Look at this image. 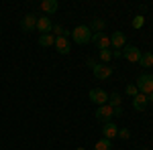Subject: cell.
I'll use <instances>...</instances> for the list:
<instances>
[{
	"instance_id": "cell-1",
	"label": "cell",
	"mask_w": 153,
	"mask_h": 150,
	"mask_svg": "<svg viewBox=\"0 0 153 150\" xmlns=\"http://www.w3.org/2000/svg\"><path fill=\"white\" fill-rule=\"evenodd\" d=\"M70 35H71V39H74L78 45H88V43H92V31H90L88 24H80V26H76Z\"/></svg>"
},
{
	"instance_id": "cell-2",
	"label": "cell",
	"mask_w": 153,
	"mask_h": 150,
	"mask_svg": "<svg viewBox=\"0 0 153 150\" xmlns=\"http://www.w3.org/2000/svg\"><path fill=\"white\" fill-rule=\"evenodd\" d=\"M137 89H139V93H143V95H151L153 93V75H149V73H143V75H139L137 77Z\"/></svg>"
},
{
	"instance_id": "cell-3",
	"label": "cell",
	"mask_w": 153,
	"mask_h": 150,
	"mask_svg": "<svg viewBox=\"0 0 153 150\" xmlns=\"http://www.w3.org/2000/svg\"><path fill=\"white\" fill-rule=\"evenodd\" d=\"M96 120L100 122V124H108L112 118H114V108L110 104H104V105H98V110H96Z\"/></svg>"
},
{
	"instance_id": "cell-4",
	"label": "cell",
	"mask_w": 153,
	"mask_h": 150,
	"mask_svg": "<svg viewBox=\"0 0 153 150\" xmlns=\"http://www.w3.org/2000/svg\"><path fill=\"white\" fill-rule=\"evenodd\" d=\"M120 53L129 63H139V59H141V49H137L135 45H125L120 49Z\"/></svg>"
},
{
	"instance_id": "cell-5",
	"label": "cell",
	"mask_w": 153,
	"mask_h": 150,
	"mask_svg": "<svg viewBox=\"0 0 153 150\" xmlns=\"http://www.w3.org/2000/svg\"><path fill=\"white\" fill-rule=\"evenodd\" d=\"M88 97H90V102H94V104H98V105L108 104V93H106L104 89H100V87H94V89H90Z\"/></svg>"
},
{
	"instance_id": "cell-6",
	"label": "cell",
	"mask_w": 153,
	"mask_h": 150,
	"mask_svg": "<svg viewBox=\"0 0 153 150\" xmlns=\"http://www.w3.org/2000/svg\"><path fill=\"white\" fill-rule=\"evenodd\" d=\"M92 43L96 45V49L104 51V49H110V37L106 33H94L92 35Z\"/></svg>"
},
{
	"instance_id": "cell-7",
	"label": "cell",
	"mask_w": 153,
	"mask_h": 150,
	"mask_svg": "<svg viewBox=\"0 0 153 150\" xmlns=\"http://www.w3.org/2000/svg\"><path fill=\"white\" fill-rule=\"evenodd\" d=\"M21 29L25 33H33L37 29V16L35 14H25L23 20H21Z\"/></svg>"
},
{
	"instance_id": "cell-8",
	"label": "cell",
	"mask_w": 153,
	"mask_h": 150,
	"mask_svg": "<svg viewBox=\"0 0 153 150\" xmlns=\"http://www.w3.org/2000/svg\"><path fill=\"white\" fill-rule=\"evenodd\" d=\"M92 71H94L96 79H108V77L112 75V67H110V65H98V63H96L94 67H92Z\"/></svg>"
},
{
	"instance_id": "cell-9",
	"label": "cell",
	"mask_w": 153,
	"mask_h": 150,
	"mask_svg": "<svg viewBox=\"0 0 153 150\" xmlns=\"http://www.w3.org/2000/svg\"><path fill=\"white\" fill-rule=\"evenodd\" d=\"M51 29H53V23L49 20V16H39V18H37V31H39L41 35H49Z\"/></svg>"
},
{
	"instance_id": "cell-10",
	"label": "cell",
	"mask_w": 153,
	"mask_h": 150,
	"mask_svg": "<svg viewBox=\"0 0 153 150\" xmlns=\"http://www.w3.org/2000/svg\"><path fill=\"white\" fill-rule=\"evenodd\" d=\"M55 49H57V53H61V55H68L71 51V45L70 41H68V37H55Z\"/></svg>"
},
{
	"instance_id": "cell-11",
	"label": "cell",
	"mask_w": 153,
	"mask_h": 150,
	"mask_svg": "<svg viewBox=\"0 0 153 150\" xmlns=\"http://www.w3.org/2000/svg\"><path fill=\"white\" fill-rule=\"evenodd\" d=\"M125 45H127V37H125V33L117 31L114 35H110V49H123Z\"/></svg>"
},
{
	"instance_id": "cell-12",
	"label": "cell",
	"mask_w": 153,
	"mask_h": 150,
	"mask_svg": "<svg viewBox=\"0 0 153 150\" xmlns=\"http://www.w3.org/2000/svg\"><path fill=\"white\" fill-rule=\"evenodd\" d=\"M117 134H118V128L114 126L112 122H108V124H104V126H102V136H104L106 140L117 138Z\"/></svg>"
},
{
	"instance_id": "cell-13",
	"label": "cell",
	"mask_w": 153,
	"mask_h": 150,
	"mask_svg": "<svg viewBox=\"0 0 153 150\" xmlns=\"http://www.w3.org/2000/svg\"><path fill=\"white\" fill-rule=\"evenodd\" d=\"M147 95H143V93H139V95H135L133 97V108L137 110V112H145V108H147Z\"/></svg>"
},
{
	"instance_id": "cell-14",
	"label": "cell",
	"mask_w": 153,
	"mask_h": 150,
	"mask_svg": "<svg viewBox=\"0 0 153 150\" xmlns=\"http://www.w3.org/2000/svg\"><path fill=\"white\" fill-rule=\"evenodd\" d=\"M57 8H59L57 0H43L41 2V10L45 14H53V12H57Z\"/></svg>"
},
{
	"instance_id": "cell-15",
	"label": "cell",
	"mask_w": 153,
	"mask_h": 150,
	"mask_svg": "<svg viewBox=\"0 0 153 150\" xmlns=\"http://www.w3.org/2000/svg\"><path fill=\"white\" fill-rule=\"evenodd\" d=\"M88 26H90L92 35H94V33H102V31L106 29V20H102V18H94V20L88 24Z\"/></svg>"
},
{
	"instance_id": "cell-16",
	"label": "cell",
	"mask_w": 153,
	"mask_h": 150,
	"mask_svg": "<svg viewBox=\"0 0 153 150\" xmlns=\"http://www.w3.org/2000/svg\"><path fill=\"white\" fill-rule=\"evenodd\" d=\"M39 45L41 47H53L55 45V37L51 35V33H49V35H39Z\"/></svg>"
},
{
	"instance_id": "cell-17",
	"label": "cell",
	"mask_w": 153,
	"mask_h": 150,
	"mask_svg": "<svg viewBox=\"0 0 153 150\" xmlns=\"http://www.w3.org/2000/svg\"><path fill=\"white\" fill-rule=\"evenodd\" d=\"M139 65L145 67V69H149L153 67V53H141V59H139Z\"/></svg>"
},
{
	"instance_id": "cell-18",
	"label": "cell",
	"mask_w": 153,
	"mask_h": 150,
	"mask_svg": "<svg viewBox=\"0 0 153 150\" xmlns=\"http://www.w3.org/2000/svg\"><path fill=\"white\" fill-rule=\"evenodd\" d=\"M108 104L112 105V108H120V104H123V97H120V93L112 91L110 95H108Z\"/></svg>"
},
{
	"instance_id": "cell-19",
	"label": "cell",
	"mask_w": 153,
	"mask_h": 150,
	"mask_svg": "<svg viewBox=\"0 0 153 150\" xmlns=\"http://www.w3.org/2000/svg\"><path fill=\"white\" fill-rule=\"evenodd\" d=\"M94 150H112V140H106V138L98 140L96 146H94Z\"/></svg>"
},
{
	"instance_id": "cell-20",
	"label": "cell",
	"mask_w": 153,
	"mask_h": 150,
	"mask_svg": "<svg viewBox=\"0 0 153 150\" xmlns=\"http://www.w3.org/2000/svg\"><path fill=\"white\" fill-rule=\"evenodd\" d=\"M100 61H102V65H108V63L112 61V49H104V51H100Z\"/></svg>"
},
{
	"instance_id": "cell-21",
	"label": "cell",
	"mask_w": 153,
	"mask_h": 150,
	"mask_svg": "<svg viewBox=\"0 0 153 150\" xmlns=\"http://www.w3.org/2000/svg\"><path fill=\"white\" fill-rule=\"evenodd\" d=\"M143 23H145V16H143V14H137V16H135V18H133V29H141L143 26Z\"/></svg>"
},
{
	"instance_id": "cell-22",
	"label": "cell",
	"mask_w": 153,
	"mask_h": 150,
	"mask_svg": "<svg viewBox=\"0 0 153 150\" xmlns=\"http://www.w3.org/2000/svg\"><path fill=\"white\" fill-rule=\"evenodd\" d=\"M127 95H131V97H135V95H139V89H137V85H133V83H129L127 85Z\"/></svg>"
},
{
	"instance_id": "cell-23",
	"label": "cell",
	"mask_w": 153,
	"mask_h": 150,
	"mask_svg": "<svg viewBox=\"0 0 153 150\" xmlns=\"http://www.w3.org/2000/svg\"><path fill=\"white\" fill-rule=\"evenodd\" d=\"M117 136H118V138H123V140H129L131 138V130H127V128H118Z\"/></svg>"
},
{
	"instance_id": "cell-24",
	"label": "cell",
	"mask_w": 153,
	"mask_h": 150,
	"mask_svg": "<svg viewBox=\"0 0 153 150\" xmlns=\"http://www.w3.org/2000/svg\"><path fill=\"white\" fill-rule=\"evenodd\" d=\"M114 116H123V108H114Z\"/></svg>"
},
{
	"instance_id": "cell-25",
	"label": "cell",
	"mask_w": 153,
	"mask_h": 150,
	"mask_svg": "<svg viewBox=\"0 0 153 150\" xmlns=\"http://www.w3.org/2000/svg\"><path fill=\"white\" fill-rule=\"evenodd\" d=\"M112 57L118 59V57H123V53H120V51H114V53H112Z\"/></svg>"
},
{
	"instance_id": "cell-26",
	"label": "cell",
	"mask_w": 153,
	"mask_h": 150,
	"mask_svg": "<svg viewBox=\"0 0 153 150\" xmlns=\"http://www.w3.org/2000/svg\"><path fill=\"white\" fill-rule=\"evenodd\" d=\"M149 100H151V104H153V93H151V95H149Z\"/></svg>"
},
{
	"instance_id": "cell-27",
	"label": "cell",
	"mask_w": 153,
	"mask_h": 150,
	"mask_svg": "<svg viewBox=\"0 0 153 150\" xmlns=\"http://www.w3.org/2000/svg\"><path fill=\"white\" fill-rule=\"evenodd\" d=\"M76 150H86V148H76Z\"/></svg>"
}]
</instances>
